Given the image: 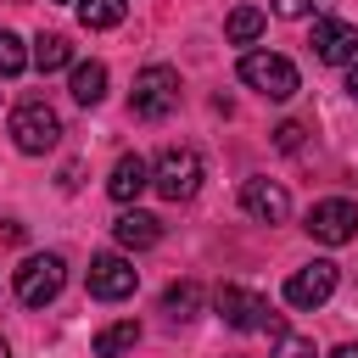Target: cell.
<instances>
[{
    "instance_id": "6da1fadb",
    "label": "cell",
    "mask_w": 358,
    "mask_h": 358,
    "mask_svg": "<svg viewBox=\"0 0 358 358\" xmlns=\"http://www.w3.org/2000/svg\"><path fill=\"white\" fill-rule=\"evenodd\" d=\"M129 112L140 117V123H162V117H173L179 112V73L173 67H140L134 73V95H129Z\"/></svg>"
},
{
    "instance_id": "7a4b0ae2",
    "label": "cell",
    "mask_w": 358,
    "mask_h": 358,
    "mask_svg": "<svg viewBox=\"0 0 358 358\" xmlns=\"http://www.w3.org/2000/svg\"><path fill=\"white\" fill-rule=\"evenodd\" d=\"M218 319L229 324V330H263V336H285V319L268 308V296H257V291H241V285H218Z\"/></svg>"
},
{
    "instance_id": "3957f363",
    "label": "cell",
    "mask_w": 358,
    "mask_h": 358,
    "mask_svg": "<svg viewBox=\"0 0 358 358\" xmlns=\"http://www.w3.org/2000/svg\"><path fill=\"white\" fill-rule=\"evenodd\" d=\"M241 84L257 90L263 101H291V95L302 90L296 67H291L285 56H274V50H246V56H241Z\"/></svg>"
},
{
    "instance_id": "277c9868",
    "label": "cell",
    "mask_w": 358,
    "mask_h": 358,
    "mask_svg": "<svg viewBox=\"0 0 358 358\" xmlns=\"http://www.w3.org/2000/svg\"><path fill=\"white\" fill-rule=\"evenodd\" d=\"M151 190L162 201H190L201 190V157L190 145H168L157 162H151Z\"/></svg>"
},
{
    "instance_id": "5b68a950",
    "label": "cell",
    "mask_w": 358,
    "mask_h": 358,
    "mask_svg": "<svg viewBox=\"0 0 358 358\" xmlns=\"http://www.w3.org/2000/svg\"><path fill=\"white\" fill-rule=\"evenodd\" d=\"M11 140H17L22 157H45V151H56V140H62V117H56V106H45V101H22V106L11 112Z\"/></svg>"
},
{
    "instance_id": "8992f818",
    "label": "cell",
    "mask_w": 358,
    "mask_h": 358,
    "mask_svg": "<svg viewBox=\"0 0 358 358\" xmlns=\"http://www.w3.org/2000/svg\"><path fill=\"white\" fill-rule=\"evenodd\" d=\"M62 285H67V263H62L56 252H34V257H22V268H17V302H22V308H45V302H56Z\"/></svg>"
},
{
    "instance_id": "52a82bcc",
    "label": "cell",
    "mask_w": 358,
    "mask_h": 358,
    "mask_svg": "<svg viewBox=\"0 0 358 358\" xmlns=\"http://www.w3.org/2000/svg\"><path fill=\"white\" fill-rule=\"evenodd\" d=\"M319 246H347L352 235H358V207L347 201V196H324V201H313L308 207V224H302Z\"/></svg>"
},
{
    "instance_id": "ba28073f",
    "label": "cell",
    "mask_w": 358,
    "mask_h": 358,
    "mask_svg": "<svg viewBox=\"0 0 358 358\" xmlns=\"http://www.w3.org/2000/svg\"><path fill=\"white\" fill-rule=\"evenodd\" d=\"M134 285H140V268H134L123 252H95V257H90V296L123 302V296H134Z\"/></svg>"
},
{
    "instance_id": "9c48e42d",
    "label": "cell",
    "mask_w": 358,
    "mask_h": 358,
    "mask_svg": "<svg viewBox=\"0 0 358 358\" xmlns=\"http://www.w3.org/2000/svg\"><path fill=\"white\" fill-rule=\"evenodd\" d=\"M330 296H336V263L330 257H313L308 268H296L285 280V302L291 308H324Z\"/></svg>"
},
{
    "instance_id": "30bf717a",
    "label": "cell",
    "mask_w": 358,
    "mask_h": 358,
    "mask_svg": "<svg viewBox=\"0 0 358 358\" xmlns=\"http://www.w3.org/2000/svg\"><path fill=\"white\" fill-rule=\"evenodd\" d=\"M241 207H246V218H257V224H285V218H291V196H285L280 179H246V185H241Z\"/></svg>"
},
{
    "instance_id": "8fae6325",
    "label": "cell",
    "mask_w": 358,
    "mask_h": 358,
    "mask_svg": "<svg viewBox=\"0 0 358 358\" xmlns=\"http://www.w3.org/2000/svg\"><path fill=\"white\" fill-rule=\"evenodd\" d=\"M313 56L330 62V67H336V62L347 67V62L358 56V28H352V22H336V17H319V22H313Z\"/></svg>"
},
{
    "instance_id": "7c38bea8",
    "label": "cell",
    "mask_w": 358,
    "mask_h": 358,
    "mask_svg": "<svg viewBox=\"0 0 358 358\" xmlns=\"http://www.w3.org/2000/svg\"><path fill=\"white\" fill-rule=\"evenodd\" d=\"M145 185H151V162H145L140 151H123V157L112 162V179H106V196L129 207V201H134V196H140Z\"/></svg>"
},
{
    "instance_id": "4fadbf2b",
    "label": "cell",
    "mask_w": 358,
    "mask_h": 358,
    "mask_svg": "<svg viewBox=\"0 0 358 358\" xmlns=\"http://www.w3.org/2000/svg\"><path fill=\"white\" fill-rule=\"evenodd\" d=\"M112 235H117V246H123V252H145V246H157V241H162V218H151V213L129 207V213L112 224Z\"/></svg>"
},
{
    "instance_id": "5bb4252c",
    "label": "cell",
    "mask_w": 358,
    "mask_h": 358,
    "mask_svg": "<svg viewBox=\"0 0 358 358\" xmlns=\"http://www.w3.org/2000/svg\"><path fill=\"white\" fill-rule=\"evenodd\" d=\"M263 28H268V11H257V6H235V11L224 17V39H229V45H257Z\"/></svg>"
},
{
    "instance_id": "9a60e30c",
    "label": "cell",
    "mask_w": 358,
    "mask_h": 358,
    "mask_svg": "<svg viewBox=\"0 0 358 358\" xmlns=\"http://www.w3.org/2000/svg\"><path fill=\"white\" fill-rule=\"evenodd\" d=\"M67 90H73L78 106H101V95H106V62H78Z\"/></svg>"
},
{
    "instance_id": "2e32d148",
    "label": "cell",
    "mask_w": 358,
    "mask_h": 358,
    "mask_svg": "<svg viewBox=\"0 0 358 358\" xmlns=\"http://www.w3.org/2000/svg\"><path fill=\"white\" fill-rule=\"evenodd\" d=\"M134 347H140V324H134V319H117V324L95 330V358H123V352H134Z\"/></svg>"
},
{
    "instance_id": "e0dca14e",
    "label": "cell",
    "mask_w": 358,
    "mask_h": 358,
    "mask_svg": "<svg viewBox=\"0 0 358 358\" xmlns=\"http://www.w3.org/2000/svg\"><path fill=\"white\" fill-rule=\"evenodd\" d=\"M196 308H201V285H196V280H173V285L162 291V313H168L173 324L196 319Z\"/></svg>"
},
{
    "instance_id": "ac0fdd59",
    "label": "cell",
    "mask_w": 358,
    "mask_h": 358,
    "mask_svg": "<svg viewBox=\"0 0 358 358\" xmlns=\"http://www.w3.org/2000/svg\"><path fill=\"white\" fill-rule=\"evenodd\" d=\"M28 62H34L39 73H56V67H67V62H73V45H67L62 34H39V39H34V56H28Z\"/></svg>"
},
{
    "instance_id": "d6986e66",
    "label": "cell",
    "mask_w": 358,
    "mask_h": 358,
    "mask_svg": "<svg viewBox=\"0 0 358 358\" xmlns=\"http://www.w3.org/2000/svg\"><path fill=\"white\" fill-rule=\"evenodd\" d=\"M129 11V0H78V22L84 28H117Z\"/></svg>"
},
{
    "instance_id": "ffe728a7",
    "label": "cell",
    "mask_w": 358,
    "mask_h": 358,
    "mask_svg": "<svg viewBox=\"0 0 358 358\" xmlns=\"http://www.w3.org/2000/svg\"><path fill=\"white\" fill-rule=\"evenodd\" d=\"M28 67V50H22V39L11 34V28H0V78H17Z\"/></svg>"
},
{
    "instance_id": "44dd1931",
    "label": "cell",
    "mask_w": 358,
    "mask_h": 358,
    "mask_svg": "<svg viewBox=\"0 0 358 358\" xmlns=\"http://www.w3.org/2000/svg\"><path fill=\"white\" fill-rule=\"evenodd\" d=\"M274 358H319V347H313V336H291V330H285V336L274 341Z\"/></svg>"
},
{
    "instance_id": "7402d4cb",
    "label": "cell",
    "mask_w": 358,
    "mask_h": 358,
    "mask_svg": "<svg viewBox=\"0 0 358 358\" xmlns=\"http://www.w3.org/2000/svg\"><path fill=\"white\" fill-rule=\"evenodd\" d=\"M330 0H274V17H285V22H296V17H319Z\"/></svg>"
},
{
    "instance_id": "603a6c76",
    "label": "cell",
    "mask_w": 358,
    "mask_h": 358,
    "mask_svg": "<svg viewBox=\"0 0 358 358\" xmlns=\"http://www.w3.org/2000/svg\"><path fill=\"white\" fill-rule=\"evenodd\" d=\"M302 134H308L302 123H280V129H274V145H280V151H296V145H302Z\"/></svg>"
},
{
    "instance_id": "cb8c5ba5",
    "label": "cell",
    "mask_w": 358,
    "mask_h": 358,
    "mask_svg": "<svg viewBox=\"0 0 358 358\" xmlns=\"http://www.w3.org/2000/svg\"><path fill=\"white\" fill-rule=\"evenodd\" d=\"M347 95H358V56L347 62Z\"/></svg>"
},
{
    "instance_id": "d4e9b609",
    "label": "cell",
    "mask_w": 358,
    "mask_h": 358,
    "mask_svg": "<svg viewBox=\"0 0 358 358\" xmlns=\"http://www.w3.org/2000/svg\"><path fill=\"white\" fill-rule=\"evenodd\" d=\"M324 358H358V341H341L336 352H324Z\"/></svg>"
},
{
    "instance_id": "484cf974",
    "label": "cell",
    "mask_w": 358,
    "mask_h": 358,
    "mask_svg": "<svg viewBox=\"0 0 358 358\" xmlns=\"http://www.w3.org/2000/svg\"><path fill=\"white\" fill-rule=\"evenodd\" d=\"M0 358H11V347H6V341H0Z\"/></svg>"
}]
</instances>
